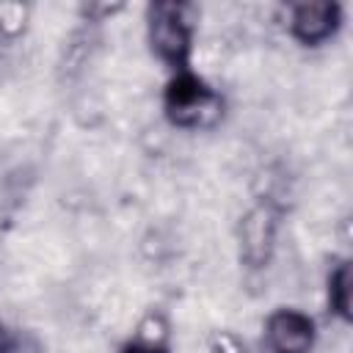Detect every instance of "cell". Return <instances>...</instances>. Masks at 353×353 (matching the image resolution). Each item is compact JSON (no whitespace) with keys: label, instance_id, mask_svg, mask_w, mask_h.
<instances>
[{"label":"cell","instance_id":"cell-1","mask_svg":"<svg viewBox=\"0 0 353 353\" xmlns=\"http://www.w3.org/2000/svg\"><path fill=\"white\" fill-rule=\"evenodd\" d=\"M223 113V94L193 69L168 77L163 88V116L171 127L185 132H207L221 124Z\"/></svg>","mask_w":353,"mask_h":353},{"label":"cell","instance_id":"cell-2","mask_svg":"<svg viewBox=\"0 0 353 353\" xmlns=\"http://www.w3.org/2000/svg\"><path fill=\"white\" fill-rule=\"evenodd\" d=\"M190 3L160 0L146 6V44L152 55L171 72L193 69V41H196V17Z\"/></svg>","mask_w":353,"mask_h":353},{"label":"cell","instance_id":"cell-3","mask_svg":"<svg viewBox=\"0 0 353 353\" xmlns=\"http://www.w3.org/2000/svg\"><path fill=\"white\" fill-rule=\"evenodd\" d=\"M237 256L248 270H265L276 254L279 210L270 201L251 204L237 221Z\"/></svg>","mask_w":353,"mask_h":353},{"label":"cell","instance_id":"cell-4","mask_svg":"<svg viewBox=\"0 0 353 353\" xmlns=\"http://www.w3.org/2000/svg\"><path fill=\"white\" fill-rule=\"evenodd\" d=\"M345 25V8L336 0H301L287 6V36L301 47H323Z\"/></svg>","mask_w":353,"mask_h":353},{"label":"cell","instance_id":"cell-5","mask_svg":"<svg viewBox=\"0 0 353 353\" xmlns=\"http://www.w3.org/2000/svg\"><path fill=\"white\" fill-rule=\"evenodd\" d=\"M262 342L268 353H312L317 345V323L303 309L279 306L265 317Z\"/></svg>","mask_w":353,"mask_h":353},{"label":"cell","instance_id":"cell-6","mask_svg":"<svg viewBox=\"0 0 353 353\" xmlns=\"http://www.w3.org/2000/svg\"><path fill=\"white\" fill-rule=\"evenodd\" d=\"M325 303L336 320L350 323V317H353V265H350V259H339L328 270Z\"/></svg>","mask_w":353,"mask_h":353},{"label":"cell","instance_id":"cell-7","mask_svg":"<svg viewBox=\"0 0 353 353\" xmlns=\"http://www.w3.org/2000/svg\"><path fill=\"white\" fill-rule=\"evenodd\" d=\"M30 25V6L19 0L0 3V41H17Z\"/></svg>","mask_w":353,"mask_h":353},{"label":"cell","instance_id":"cell-8","mask_svg":"<svg viewBox=\"0 0 353 353\" xmlns=\"http://www.w3.org/2000/svg\"><path fill=\"white\" fill-rule=\"evenodd\" d=\"M168 336H171V325H168L165 314L154 312V309L141 317V323L135 325V334H132L135 342L157 345V347H168Z\"/></svg>","mask_w":353,"mask_h":353},{"label":"cell","instance_id":"cell-9","mask_svg":"<svg viewBox=\"0 0 353 353\" xmlns=\"http://www.w3.org/2000/svg\"><path fill=\"white\" fill-rule=\"evenodd\" d=\"M210 353H245V345L232 331H218L210 339Z\"/></svg>","mask_w":353,"mask_h":353},{"label":"cell","instance_id":"cell-10","mask_svg":"<svg viewBox=\"0 0 353 353\" xmlns=\"http://www.w3.org/2000/svg\"><path fill=\"white\" fill-rule=\"evenodd\" d=\"M121 8H124L121 3H88V6H83V17L91 22H105L108 17L119 14Z\"/></svg>","mask_w":353,"mask_h":353},{"label":"cell","instance_id":"cell-11","mask_svg":"<svg viewBox=\"0 0 353 353\" xmlns=\"http://www.w3.org/2000/svg\"><path fill=\"white\" fill-rule=\"evenodd\" d=\"M119 353H171L168 347H157V345H143V342H135L130 339Z\"/></svg>","mask_w":353,"mask_h":353},{"label":"cell","instance_id":"cell-12","mask_svg":"<svg viewBox=\"0 0 353 353\" xmlns=\"http://www.w3.org/2000/svg\"><path fill=\"white\" fill-rule=\"evenodd\" d=\"M14 347H17V336H14V331L0 320V353H14Z\"/></svg>","mask_w":353,"mask_h":353}]
</instances>
